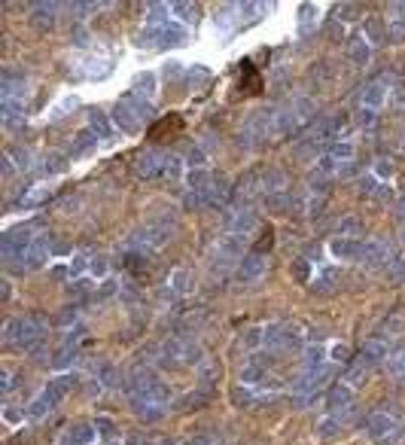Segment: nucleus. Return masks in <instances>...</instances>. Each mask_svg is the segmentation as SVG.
I'll return each instance as SVG.
<instances>
[{"instance_id":"obj_1","label":"nucleus","mask_w":405,"mask_h":445,"mask_svg":"<svg viewBox=\"0 0 405 445\" xmlns=\"http://www.w3.org/2000/svg\"><path fill=\"white\" fill-rule=\"evenodd\" d=\"M390 95H393V76L390 74H378L375 80H369L357 95V107H353V119H357L360 129L375 122V116L387 107Z\"/></svg>"},{"instance_id":"obj_2","label":"nucleus","mask_w":405,"mask_h":445,"mask_svg":"<svg viewBox=\"0 0 405 445\" xmlns=\"http://www.w3.org/2000/svg\"><path fill=\"white\" fill-rule=\"evenodd\" d=\"M338 129H341V116L329 113V116H320L317 125H311L308 131L298 138L296 144V156L298 159H320L332 144L338 140Z\"/></svg>"},{"instance_id":"obj_3","label":"nucleus","mask_w":405,"mask_h":445,"mask_svg":"<svg viewBox=\"0 0 405 445\" xmlns=\"http://www.w3.org/2000/svg\"><path fill=\"white\" fill-rule=\"evenodd\" d=\"M153 101H146V98H140V95H134V91H128V95H122L116 104H113V110H110V116H113V125H116L119 131H125V134H134V131H140L144 125L153 119Z\"/></svg>"},{"instance_id":"obj_4","label":"nucleus","mask_w":405,"mask_h":445,"mask_svg":"<svg viewBox=\"0 0 405 445\" xmlns=\"http://www.w3.org/2000/svg\"><path fill=\"white\" fill-rule=\"evenodd\" d=\"M384 40H387V25L375 16L366 19V22L360 25V31L351 37V43H347V58H351V65L366 67L369 61H372L375 49H378Z\"/></svg>"},{"instance_id":"obj_5","label":"nucleus","mask_w":405,"mask_h":445,"mask_svg":"<svg viewBox=\"0 0 405 445\" xmlns=\"http://www.w3.org/2000/svg\"><path fill=\"white\" fill-rule=\"evenodd\" d=\"M265 12H268V3H219L217 12H213V22H217V31L238 34L247 25L259 22Z\"/></svg>"},{"instance_id":"obj_6","label":"nucleus","mask_w":405,"mask_h":445,"mask_svg":"<svg viewBox=\"0 0 405 445\" xmlns=\"http://www.w3.org/2000/svg\"><path fill=\"white\" fill-rule=\"evenodd\" d=\"M317 116V101L308 95L296 98V101L274 107V134H293L302 131L305 125H311V119Z\"/></svg>"},{"instance_id":"obj_7","label":"nucleus","mask_w":405,"mask_h":445,"mask_svg":"<svg viewBox=\"0 0 405 445\" xmlns=\"http://www.w3.org/2000/svg\"><path fill=\"white\" fill-rule=\"evenodd\" d=\"M116 65V55L113 49H91V52H76L70 58V74L83 83H98Z\"/></svg>"},{"instance_id":"obj_8","label":"nucleus","mask_w":405,"mask_h":445,"mask_svg":"<svg viewBox=\"0 0 405 445\" xmlns=\"http://www.w3.org/2000/svg\"><path fill=\"white\" fill-rule=\"evenodd\" d=\"M357 162V144L351 138H338L323 156L317 159V174L320 177H341L347 174Z\"/></svg>"},{"instance_id":"obj_9","label":"nucleus","mask_w":405,"mask_h":445,"mask_svg":"<svg viewBox=\"0 0 405 445\" xmlns=\"http://www.w3.org/2000/svg\"><path fill=\"white\" fill-rule=\"evenodd\" d=\"M272 134H274V110H259L241 125L234 144L244 146V150H253V146H259L262 140H268Z\"/></svg>"},{"instance_id":"obj_10","label":"nucleus","mask_w":405,"mask_h":445,"mask_svg":"<svg viewBox=\"0 0 405 445\" xmlns=\"http://www.w3.org/2000/svg\"><path fill=\"white\" fill-rule=\"evenodd\" d=\"M31 80L25 74H16V70H3V80H0V104H19V107H28L31 101Z\"/></svg>"},{"instance_id":"obj_11","label":"nucleus","mask_w":405,"mask_h":445,"mask_svg":"<svg viewBox=\"0 0 405 445\" xmlns=\"http://www.w3.org/2000/svg\"><path fill=\"white\" fill-rule=\"evenodd\" d=\"M165 162H168V153L165 150H155V146H149V150H140L138 162H134V171H138L144 180L162 177V171H165Z\"/></svg>"},{"instance_id":"obj_12","label":"nucleus","mask_w":405,"mask_h":445,"mask_svg":"<svg viewBox=\"0 0 405 445\" xmlns=\"http://www.w3.org/2000/svg\"><path fill=\"white\" fill-rule=\"evenodd\" d=\"M168 16L174 19L177 25H183V28H195L198 19H201V10H198V3L177 0V3H168Z\"/></svg>"},{"instance_id":"obj_13","label":"nucleus","mask_w":405,"mask_h":445,"mask_svg":"<svg viewBox=\"0 0 405 445\" xmlns=\"http://www.w3.org/2000/svg\"><path fill=\"white\" fill-rule=\"evenodd\" d=\"M58 19V3H34L31 12H28V22H31L37 31H49Z\"/></svg>"},{"instance_id":"obj_14","label":"nucleus","mask_w":405,"mask_h":445,"mask_svg":"<svg viewBox=\"0 0 405 445\" xmlns=\"http://www.w3.org/2000/svg\"><path fill=\"white\" fill-rule=\"evenodd\" d=\"M320 16H323V10L317 3H298V34L308 37L311 31H317Z\"/></svg>"},{"instance_id":"obj_15","label":"nucleus","mask_w":405,"mask_h":445,"mask_svg":"<svg viewBox=\"0 0 405 445\" xmlns=\"http://www.w3.org/2000/svg\"><path fill=\"white\" fill-rule=\"evenodd\" d=\"M155 86H159V83H155V74H153V70H144V74L134 76L131 91H134V95H140V98H146V101H153V98H155Z\"/></svg>"},{"instance_id":"obj_16","label":"nucleus","mask_w":405,"mask_h":445,"mask_svg":"<svg viewBox=\"0 0 405 445\" xmlns=\"http://www.w3.org/2000/svg\"><path fill=\"white\" fill-rule=\"evenodd\" d=\"M76 107H80V98H76V95H61L58 104H55V107H49L46 119H49V122H58V119L70 116V113H74Z\"/></svg>"},{"instance_id":"obj_17","label":"nucleus","mask_w":405,"mask_h":445,"mask_svg":"<svg viewBox=\"0 0 405 445\" xmlns=\"http://www.w3.org/2000/svg\"><path fill=\"white\" fill-rule=\"evenodd\" d=\"M89 129H91V134H95L98 140H110V122H107V113L104 110H89Z\"/></svg>"},{"instance_id":"obj_18","label":"nucleus","mask_w":405,"mask_h":445,"mask_svg":"<svg viewBox=\"0 0 405 445\" xmlns=\"http://www.w3.org/2000/svg\"><path fill=\"white\" fill-rule=\"evenodd\" d=\"M98 144H101V140H98L95 134H91V129H83V131L74 138L70 150H74V153H83V150H89V146H98Z\"/></svg>"},{"instance_id":"obj_19","label":"nucleus","mask_w":405,"mask_h":445,"mask_svg":"<svg viewBox=\"0 0 405 445\" xmlns=\"http://www.w3.org/2000/svg\"><path fill=\"white\" fill-rule=\"evenodd\" d=\"M180 174H183V159L177 156V153H168V162H165V171H162V177L177 180Z\"/></svg>"},{"instance_id":"obj_20","label":"nucleus","mask_w":405,"mask_h":445,"mask_svg":"<svg viewBox=\"0 0 405 445\" xmlns=\"http://www.w3.org/2000/svg\"><path fill=\"white\" fill-rule=\"evenodd\" d=\"M387 40H390V43H402V40H405V22H402V19L390 16V22H387Z\"/></svg>"},{"instance_id":"obj_21","label":"nucleus","mask_w":405,"mask_h":445,"mask_svg":"<svg viewBox=\"0 0 405 445\" xmlns=\"http://www.w3.org/2000/svg\"><path fill=\"white\" fill-rule=\"evenodd\" d=\"M390 174H393V162H390V159H378V162H375V177L387 180Z\"/></svg>"},{"instance_id":"obj_22","label":"nucleus","mask_w":405,"mask_h":445,"mask_svg":"<svg viewBox=\"0 0 405 445\" xmlns=\"http://www.w3.org/2000/svg\"><path fill=\"white\" fill-rule=\"evenodd\" d=\"M64 168V156H58V153H52L46 162H43V171L46 174H55V171H61Z\"/></svg>"},{"instance_id":"obj_23","label":"nucleus","mask_w":405,"mask_h":445,"mask_svg":"<svg viewBox=\"0 0 405 445\" xmlns=\"http://www.w3.org/2000/svg\"><path fill=\"white\" fill-rule=\"evenodd\" d=\"M101 10V3H74V16L83 19V16H91V12Z\"/></svg>"},{"instance_id":"obj_24","label":"nucleus","mask_w":405,"mask_h":445,"mask_svg":"<svg viewBox=\"0 0 405 445\" xmlns=\"http://www.w3.org/2000/svg\"><path fill=\"white\" fill-rule=\"evenodd\" d=\"M89 34H85V28H76V43H80V46H85V43H89Z\"/></svg>"}]
</instances>
